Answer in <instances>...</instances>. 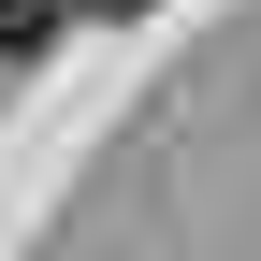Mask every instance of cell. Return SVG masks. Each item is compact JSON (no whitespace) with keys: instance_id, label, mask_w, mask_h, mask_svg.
I'll list each match as a JSON object with an SVG mask.
<instances>
[{"instance_id":"1","label":"cell","mask_w":261,"mask_h":261,"mask_svg":"<svg viewBox=\"0 0 261 261\" xmlns=\"http://www.w3.org/2000/svg\"><path fill=\"white\" fill-rule=\"evenodd\" d=\"M58 15H73V0H0V58H29V44H44Z\"/></svg>"},{"instance_id":"2","label":"cell","mask_w":261,"mask_h":261,"mask_svg":"<svg viewBox=\"0 0 261 261\" xmlns=\"http://www.w3.org/2000/svg\"><path fill=\"white\" fill-rule=\"evenodd\" d=\"M73 15H145V0H73Z\"/></svg>"}]
</instances>
